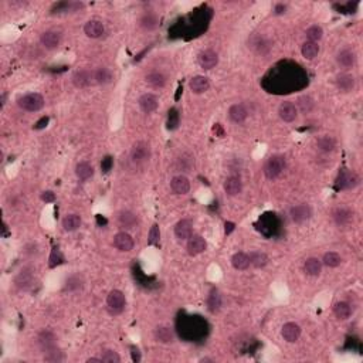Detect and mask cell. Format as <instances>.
I'll return each mask as SVG.
<instances>
[{
	"label": "cell",
	"instance_id": "f546056e",
	"mask_svg": "<svg viewBox=\"0 0 363 363\" xmlns=\"http://www.w3.org/2000/svg\"><path fill=\"white\" fill-rule=\"evenodd\" d=\"M75 175L80 180L85 182V180H88V179H91L94 176V166L91 163H88V162H80L75 166Z\"/></svg>",
	"mask_w": 363,
	"mask_h": 363
},
{
	"label": "cell",
	"instance_id": "ac0fdd59",
	"mask_svg": "<svg viewBox=\"0 0 363 363\" xmlns=\"http://www.w3.org/2000/svg\"><path fill=\"white\" fill-rule=\"evenodd\" d=\"M193 234V226L188 218H182L176 223L175 226V237L180 242L189 240Z\"/></svg>",
	"mask_w": 363,
	"mask_h": 363
},
{
	"label": "cell",
	"instance_id": "bcb514c9",
	"mask_svg": "<svg viewBox=\"0 0 363 363\" xmlns=\"http://www.w3.org/2000/svg\"><path fill=\"white\" fill-rule=\"evenodd\" d=\"M159 240H161V229H159V224L155 223L149 230L148 244L149 245H156V244H159Z\"/></svg>",
	"mask_w": 363,
	"mask_h": 363
},
{
	"label": "cell",
	"instance_id": "f907efd6",
	"mask_svg": "<svg viewBox=\"0 0 363 363\" xmlns=\"http://www.w3.org/2000/svg\"><path fill=\"white\" fill-rule=\"evenodd\" d=\"M112 166H114V159L111 156H105L101 162V169H102L104 173H108L112 169Z\"/></svg>",
	"mask_w": 363,
	"mask_h": 363
},
{
	"label": "cell",
	"instance_id": "db71d44e",
	"mask_svg": "<svg viewBox=\"0 0 363 363\" xmlns=\"http://www.w3.org/2000/svg\"><path fill=\"white\" fill-rule=\"evenodd\" d=\"M48 121H50V118H48V117H43L40 121L34 125V129H43V128H46V126H47V123H48Z\"/></svg>",
	"mask_w": 363,
	"mask_h": 363
},
{
	"label": "cell",
	"instance_id": "8d00e7d4",
	"mask_svg": "<svg viewBox=\"0 0 363 363\" xmlns=\"http://www.w3.org/2000/svg\"><path fill=\"white\" fill-rule=\"evenodd\" d=\"M220 308H221V295L216 288H213L207 296V310L212 314H216L220 311Z\"/></svg>",
	"mask_w": 363,
	"mask_h": 363
},
{
	"label": "cell",
	"instance_id": "44dd1931",
	"mask_svg": "<svg viewBox=\"0 0 363 363\" xmlns=\"http://www.w3.org/2000/svg\"><path fill=\"white\" fill-rule=\"evenodd\" d=\"M145 82L148 84L150 88H155V90H161L166 85L168 82V77L162 73V71H158V70H153L146 74L145 77Z\"/></svg>",
	"mask_w": 363,
	"mask_h": 363
},
{
	"label": "cell",
	"instance_id": "30bf717a",
	"mask_svg": "<svg viewBox=\"0 0 363 363\" xmlns=\"http://www.w3.org/2000/svg\"><path fill=\"white\" fill-rule=\"evenodd\" d=\"M207 248V242L203 239L202 236L199 234H192V237L188 240V245H186V250H188L189 256H199L206 251Z\"/></svg>",
	"mask_w": 363,
	"mask_h": 363
},
{
	"label": "cell",
	"instance_id": "11a10c76",
	"mask_svg": "<svg viewBox=\"0 0 363 363\" xmlns=\"http://www.w3.org/2000/svg\"><path fill=\"white\" fill-rule=\"evenodd\" d=\"M236 229V224L233 223V221H227L226 224H224V233H226V236H229L231 234L233 231Z\"/></svg>",
	"mask_w": 363,
	"mask_h": 363
},
{
	"label": "cell",
	"instance_id": "52a82bcc",
	"mask_svg": "<svg viewBox=\"0 0 363 363\" xmlns=\"http://www.w3.org/2000/svg\"><path fill=\"white\" fill-rule=\"evenodd\" d=\"M290 216H291V220H292L294 223H296V224H302V223H305L307 220H310L311 218V216H312V209H311L310 204H307V203L296 204L294 207H291Z\"/></svg>",
	"mask_w": 363,
	"mask_h": 363
},
{
	"label": "cell",
	"instance_id": "681fc988",
	"mask_svg": "<svg viewBox=\"0 0 363 363\" xmlns=\"http://www.w3.org/2000/svg\"><path fill=\"white\" fill-rule=\"evenodd\" d=\"M101 359H102V362L105 363H120L121 362V356L115 352V350L112 349H105L104 350V353H102V356H101Z\"/></svg>",
	"mask_w": 363,
	"mask_h": 363
},
{
	"label": "cell",
	"instance_id": "e0dca14e",
	"mask_svg": "<svg viewBox=\"0 0 363 363\" xmlns=\"http://www.w3.org/2000/svg\"><path fill=\"white\" fill-rule=\"evenodd\" d=\"M84 33L90 39H99L105 33V26L99 20H88L84 26Z\"/></svg>",
	"mask_w": 363,
	"mask_h": 363
},
{
	"label": "cell",
	"instance_id": "ee69618b",
	"mask_svg": "<svg viewBox=\"0 0 363 363\" xmlns=\"http://www.w3.org/2000/svg\"><path fill=\"white\" fill-rule=\"evenodd\" d=\"M44 361H46V362H53V363L64 362V361H66V355H64V352H63V350H60L58 348H55V349H51V350H48V352H46V355H44Z\"/></svg>",
	"mask_w": 363,
	"mask_h": 363
},
{
	"label": "cell",
	"instance_id": "b9f144b4",
	"mask_svg": "<svg viewBox=\"0 0 363 363\" xmlns=\"http://www.w3.org/2000/svg\"><path fill=\"white\" fill-rule=\"evenodd\" d=\"M63 229L66 231H75L80 229L81 217L78 215H67L63 218Z\"/></svg>",
	"mask_w": 363,
	"mask_h": 363
},
{
	"label": "cell",
	"instance_id": "cb8c5ba5",
	"mask_svg": "<svg viewBox=\"0 0 363 363\" xmlns=\"http://www.w3.org/2000/svg\"><path fill=\"white\" fill-rule=\"evenodd\" d=\"M337 87L340 93L348 94V93L355 90L356 80H355V77L352 74H339L337 77Z\"/></svg>",
	"mask_w": 363,
	"mask_h": 363
},
{
	"label": "cell",
	"instance_id": "484cf974",
	"mask_svg": "<svg viewBox=\"0 0 363 363\" xmlns=\"http://www.w3.org/2000/svg\"><path fill=\"white\" fill-rule=\"evenodd\" d=\"M242 190V182L239 176H230L224 180V192L229 196H239Z\"/></svg>",
	"mask_w": 363,
	"mask_h": 363
},
{
	"label": "cell",
	"instance_id": "6f0895ef",
	"mask_svg": "<svg viewBox=\"0 0 363 363\" xmlns=\"http://www.w3.org/2000/svg\"><path fill=\"white\" fill-rule=\"evenodd\" d=\"M102 363V359L101 358H90V359H87V363Z\"/></svg>",
	"mask_w": 363,
	"mask_h": 363
},
{
	"label": "cell",
	"instance_id": "9a60e30c",
	"mask_svg": "<svg viewBox=\"0 0 363 363\" xmlns=\"http://www.w3.org/2000/svg\"><path fill=\"white\" fill-rule=\"evenodd\" d=\"M37 343H39V348L43 352H48V350L58 348L57 346V337L54 335L51 331L40 332L39 337H37Z\"/></svg>",
	"mask_w": 363,
	"mask_h": 363
},
{
	"label": "cell",
	"instance_id": "c3c4849f",
	"mask_svg": "<svg viewBox=\"0 0 363 363\" xmlns=\"http://www.w3.org/2000/svg\"><path fill=\"white\" fill-rule=\"evenodd\" d=\"M179 121H180V117H179V111L176 108H170L169 109V115H168V128L169 129H176L179 126Z\"/></svg>",
	"mask_w": 363,
	"mask_h": 363
},
{
	"label": "cell",
	"instance_id": "4fadbf2b",
	"mask_svg": "<svg viewBox=\"0 0 363 363\" xmlns=\"http://www.w3.org/2000/svg\"><path fill=\"white\" fill-rule=\"evenodd\" d=\"M135 242L131 234H128L126 231H121L118 234H115L114 237V247L120 251L128 253L134 248Z\"/></svg>",
	"mask_w": 363,
	"mask_h": 363
},
{
	"label": "cell",
	"instance_id": "5b68a950",
	"mask_svg": "<svg viewBox=\"0 0 363 363\" xmlns=\"http://www.w3.org/2000/svg\"><path fill=\"white\" fill-rule=\"evenodd\" d=\"M358 185H359V176L352 170L343 169L338 176L337 188L340 190H350L356 188Z\"/></svg>",
	"mask_w": 363,
	"mask_h": 363
},
{
	"label": "cell",
	"instance_id": "4dcf8cb0",
	"mask_svg": "<svg viewBox=\"0 0 363 363\" xmlns=\"http://www.w3.org/2000/svg\"><path fill=\"white\" fill-rule=\"evenodd\" d=\"M139 24H141V27L144 30L152 31V30H155L156 27L159 26V17H158V14L152 13V12H146V13L141 17Z\"/></svg>",
	"mask_w": 363,
	"mask_h": 363
},
{
	"label": "cell",
	"instance_id": "e575fe53",
	"mask_svg": "<svg viewBox=\"0 0 363 363\" xmlns=\"http://www.w3.org/2000/svg\"><path fill=\"white\" fill-rule=\"evenodd\" d=\"M194 165V158L188 153V152H183L177 159H176V169L179 172H189Z\"/></svg>",
	"mask_w": 363,
	"mask_h": 363
},
{
	"label": "cell",
	"instance_id": "4316f807",
	"mask_svg": "<svg viewBox=\"0 0 363 363\" xmlns=\"http://www.w3.org/2000/svg\"><path fill=\"white\" fill-rule=\"evenodd\" d=\"M118 223L122 229L131 230L138 224V217L131 210H122L118 213Z\"/></svg>",
	"mask_w": 363,
	"mask_h": 363
},
{
	"label": "cell",
	"instance_id": "d6986e66",
	"mask_svg": "<svg viewBox=\"0 0 363 363\" xmlns=\"http://www.w3.org/2000/svg\"><path fill=\"white\" fill-rule=\"evenodd\" d=\"M356 60H358L356 53L352 48H343L337 55L338 66L342 68H352L356 64Z\"/></svg>",
	"mask_w": 363,
	"mask_h": 363
},
{
	"label": "cell",
	"instance_id": "d6a6232c",
	"mask_svg": "<svg viewBox=\"0 0 363 363\" xmlns=\"http://www.w3.org/2000/svg\"><path fill=\"white\" fill-rule=\"evenodd\" d=\"M155 338L161 343H172L175 340V334L169 326H158L155 329Z\"/></svg>",
	"mask_w": 363,
	"mask_h": 363
},
{
	"label": "cell",
	"instance_id": "6da1fadb",
	"mask_svg": "<svg viewBox=\"0 0 363 363\" xmlns=\"http://www.w3.org/2000/svg\"><path fill=\"white\" fill-rule=\"evenodd\" d=\"M285 170V158L281 155H274L267 159L264 165V175L269 180H275L283 175Z\"/></svg>",
	"mask_w": 363,
	"mask_h": 363
},
{
	"label": "cell",
	"instance_id": "7a4b0ae2",
	"mask_svg": "<svg viewBox=\"0 0 363 363\" xmlns=\"http://www.w3.org/2000/svg\"><path fill=\"white\" fill-rule=\"evenodd\" d=\"M17 105L26 112H39L44 107V98L39 93H30L17 99Z\"/></svg>",
	"mask_w": 363,
	"mask_h": 363
},
{
	"label": "cell",
	"instance_id": "8fae6325",
	"mask_svg": "<svg viewBox=\"0 0 363 363\" xmlns=\"http://www.w3.org/2000/svg\"><path fill=\"white\" fill-rule=\"evenodd\" d=\"M197 63H199V66L203 70L209 71V70L215 68L218 64V54L216 53L215 50H210V48L203 50L202 53L199 54V57H197Z\"/></svg>",
	"mask_w": 363,
	"mask_h": 363
},
{
	"label": "cell",
	"instance_id": "9f6ffc18",
	"mask_svg": "<svg viewBox=\"0 0 363 363\" xmlns=\"http://www.w3.org/2000/svg\"><path fill=\"white\" fill-rule=\"evenodd\" d=\"M285 10H287V6L285 4H277L275 6V14H283L285 13Z\"/></svg>",
	"mask_w": 363,
	"mask_h": 363
},
{
	"label": "cell",
	"instance_id": "2e32d148",
	"mask_svg": "<svg viewBox=\"0 0 363 363\" xmlns=\"http://www.w3.org/2000/svg\"><path fill=\"white\" fill-rule=\"evenodd\" d=\"M278 115L284 122H294L298 117L296 105L291 101H284L278 108Z\"/></svg>",
	"mask_w": 363,
	"mask_h": 363
},
{
	"label": "cell",
	"instance_id": "d4e9b609",
	"mask_svg": "<svg viewBox=\"0 0 363 363\" xmlns=\"http://www.w3.org/2000/svg\"><path fill=\"white\" fill-rule=\"evenodd\" d=\"M229 118L234 123H242L248 118V111L242 104H234L229 108Z\"/></svg>",
	"mask_w": 363,
	"mask_h": 363
},
{
	"label": "cell",
	"instance_id": "f35d334b",
	"mask_svg": "<svg viewBox=\"0 0 363 363\" xmlns=\"http://www.w3.org/2000/svg\"><path fill=\"white\" fill-rule=\"evenodd\" d=\"M301 54L304 58L307 60H314L318 54H319V46L318 43H312V41H305L301 46Z\"/></svg>",
	"mask_w": 363,
	"mask_h": 363
},
{
	"label": "cell",
	"instance_id": "277c9868",
	"mask_svg": "<svg viewBox=\"0 0 363 363\" xmlns=\"http://www.w3.org/2000/svg\"><path fill=\"white\" fill-rule=\"evenodd\" d=\"M126 305V299L123 292L120 290H112L109 291L107 296V308L111 315H120L125 310Z\"/></svg>",
	"mask_w": 363,
	"mask_h": 363
},
{
	"label": "cell",
	"instance_id": "7c38bea8",
	"mask_svg": "<svg viewBox=\"0 0 363 363\" xmlns=\"http://www.w3.org/2000/svg\"><path fill=\"white\" fill-rule=\"evenodd\" d=\"M14 284H16V287H17L19 290H22V291L30 290V288L33 287V284H34V271L31 268L22 269V271L17 274V277H16V280H14Z\"/></svg>",
	"mask_w": 363,
	"mask_h": 363
},
{
	"label": "cell",
	"instance_id": "3957f363",
	"mask_svg": "<svg viewBox=\"0 0 363 363\" xmlns=\"http://www.w3.org/2000/svg\"><path fill=\"white\" fill-rule=\"evenodd\" d=\"M131 162L136 166H142L150 159V146L145 141H138L135 142L134 146L131 149Z\"/></svg>",
	"mask_w": 363,
	"mask_h": 363
},
{
	"label": "cell",
	"instance_id": "d590c367",
	"mask_svg": "<svg viewBox=\"0 0 363 363\" xmlns=\"http://www.w3.org/2000/svg\"><path fill=\"white\" fill-rule=\"evenodd\" d=\"M82 287H84L82 277L78 275V274H74V275H70L67 280H66V283H64V291H67V292H77V291L82 290Z\"/></svg>",
	"mask_w": 363,
	"mask_h": 363
},
{
	"label": "cell",
	"instance_id": "ba28073f",
	"mask_svg": "<svg viewBox=\"0 0 363 363\" xmlns=\"http://www.w3.org/2000/svg\"><path fill=\"white\" fill-rule=\"evenodd\" d=\"M61 40H63V36L57 30H47V31H44L40 36L41 46L44 48H47V50H55V48H58L60 44H61Z\"/></svg>",
	"mask_w": 363,
	"mask_h": 363
},
{
	"label": "cell",
	"instance_id": "1f68e13d",
	"mask_svg": "<svg viewBox=\"0 0 363 363\" xmlns=\"http://www.w3.org/2000/svg\"><path fill=\"white\" fill-rule=\"evenodd\" d=\"M316 148L319 149L321 152L325 153H329L332 150H335L337 148V141L334 136H329V135H322L316 139Z\"/></svg>",
	"mask_w": 363,
	"mask_h": 363
},
{
	"label": "cell",
	"instance_id": "7dc6e473",
	"mask_svg": "<svg viewBox=\"0 0 363 363\" xmlns=\"http://www.w3.org/2000/svg\"><path fill=\"white\" fill-rule=\"evenodd\" d=\"M64 263V257L61 254V251L58 248H54L50 254V258H48V267L50 268H55L57 266L63 264Z\"/></svg>",
	"mask_w": 363,
	"mask_h": 363
},
{
	"label": "cell",
	"instance_id": "816d5d0a",
	"mask_svg": "<svg viewBox=\"0 0 363 363\" xmlns=\"http://www.w3.org/2000/svg\"><path fill=\"white\" fill-rule=\"evenodd\" d=\"M41 200L46 203L55 202V194H54V192H51V190L43 192V193H41Z\"/></svg>",
	"mask_w": 363,
	"mask_h": 363
},
{
	"label": "cell",
	"instance_id": "60d3db41",
	"mask_svg": "<svg viewBox=\"0 0 363 363\" xmlns=\"http://www.w3.org/2000/svg\"><path fill=\"white\" fill-rule=\"evenodd\" d=\"M231 266L239 271H244L250 267V258L245 253H236L231 257Z\"/></svg>",
	"mask_w": 363,
	"mask_h": 363
},
{
	"label": "cell",
	"instance_id": "7bdbcfd3",
	"mask_svg": "<svg viewBox=\"0 0 363 363\" xmlns=\"http://www.w3.org/2000/svg\"><path fill=\"white\" fill-rule=\"evenodd\" d=\"M340 263H342V258L335 251L325 253V256L322 258V264L326 266V267H329V268H337V267L340 266Z\"/></svg>",
	"mask_w": 363,
	"mask_h": 363
},
{
	"label": "cell",
	"instance_id": "7402d4cb",
	"mask_svg": "<svg viewBox=\"0 0 363 363\" xmlns=\"http://www.w3.org/2000/svg\"><path fill=\"white\" fill-rule=\"evenodd\" d=\"M189 88L193 94H203L210 88V81L204 75H194L189 81Z\"/></svg>",
	"mask_w": 363,
	"mask_h": 363
},
{
	"label": "cell",
	"instance_id": "f6af8a7d",
	"mask_svg": "<svg viewBox=\"0 0 363 363\" xmlns=\"http://www.w3.org/2000/svg\"><path fill=\"white\" fill-rule=\"evenodd\" d=\"M305 36H307V41H312V43H318L323 37V30L321 26H311L307 31H305Z\"/></svg>",
	"mask_w": 363,
	"mask_h": 363
},
{
	"label": "cell",
	"instance_id": "5bb4252c",
	"mask_svg": "<svg viewBox=\"0 0 363 363\" xmlns=\"http://www.w3.org/2000/svg\"><path fill=\"white\" fill-rule=\"evenodd\" d=\"M281 335H283L285 342L295 343L296 340L301 338V326L295 322L284 323L283 329H281Z\"/></svg>",
	"mask_w": 363,
	"mask_h": 363
},
{
	"label": "cell",
	"instance_id": "74e56055",
	"mask_svg": "<svg viewBox=\"0 0 363 363\" xmlns=\"http://www.w3.org/2000/svg\"><path fill=\"white\" fill-rule=\"evenodd\" d=\"M315 108V99L311 95H301L296 99V109H299L302 114H310Z\"/></svg>",
	"mask_w": 363,
	"mask_h": 363
},
{
	"label": "cell",
	"instance_id": "9c48e42d",
	"mask_svg": "<svg viewBox=\"0 0 363 363\" xmlns=\"http://www.w3.org/2000/svg\"><path fill=\"white\" fill-rule=\"evenodd\" d=\"M71 81L77 88H87L94 82V71L90 70H78L73 74Z\"/></svg>",
	"mask_w": 363,
	"mask_h": 363
},
{
	"label": "cell",
	"instance_id": "83f0119b",
	"mask_svg": "<svg viewBox=\"0 0 363 363\" xmlns=\"http://www.w3.org/2000/svg\"><path fill=\"white\" fill-rule=\"evenodd\" d=\"M304 271L310 277H318L322 272V261L316 257H310L304 263Z\"/></svg>",
	"mask_w": 363,
	"mask_h": 363
},
{
	"label": "cell",
	"instance_id": "ffe728a7",
	"mask_svg": "<svg viewBox=\"0 0 363 363\" xmlns=\"http://www.w3.org/2000/svg\"><path fill=\"white\" fill-rule=\"evenodd\" d=\"M138 104H139V108H141L145 114H152L153 111L158 109L159 99H158V97L155 94L146 93V94H144L141 98H139Z\"/></svg>",
	"mask_w": 363,
	"mask_h": 363
},
{
	"label": "cell",
	"instance_id": "f5cc1de1",
	"mask_svg": "<svg viewBox=\"0 0 363 363\" xmlns=\"http://www.w3.org/2000/svg\"><path fill=\"white\" fill-rule=\"evenodd\" d=\"M131 358H132V362L139 363L142 359V355H141V350L138 349L136 346H131Z\"/></svg>",
	"mask_w": 363,
	"mask_h": 363
},
{
	"label": "cell",
	"instance_id": "ab89813d",
	"mask_svg": "<svg viewBox=\"0 0 363 363\" xmlns=\"http://www.w3.org/2000/svg\"><path fill=\"white\" fill-rule=\"evenodd\" d=\"M248 258H250V266L256 268H263L268 264V256L263 251H251L248 254Z\"/></svg>",
	"mask_w": 363,
	"mask_h": 363
},
{
	"label": "cell",
	"instance_id": "8992f818",
	"mask_svg": "<svg viewBox=\"0 0 363 363\" xmlns=\"http://www.w3.org/2000/svg\"><path fill=\"white\" fill-rule=\"evenodd\" d=\"M332 217L339 229H348L353 224V220H355L353 212L346 207H338L337 210H334Z\"/></svg>",
	"mask_w": 363,
	"mask_h": 363
},
{
	"label": "cell",
	"instance_id": "836d02e7",
	"mask_svg": "<svg viewBox=\"0 0 363 363\" xmlns=\"http://www.w3.org/2000/svg\"><path fill=\"white\" fill-rule=\"evenodd\" d=\"M334 314H335V316L339 321H346L352 315V307H350L349 302H346V301L337 302L335 307H334Z\"/></svg>",
	"mask_w": 363,
	"mask_h": 363
},
{
	"label": "cell",
	"instance_id": "f1b7e54d",
	"mask_svg": "<svg viewBox=\"0 0 363 363\" xmlns=\"http://www.w3.org/2000/svg\"><path fill=\"white\" fill-rule=\"evenodd\" d=\"M114 80L112 71L107 67H99L94 71V82L98 85H107Z\"/></svg>",
	"mask_w": 363,
	"mask_h": 363
},
{
	"label": "cell",
	"instance_id": "603a6c76",
	"mask_svg": "<svg viewBox=\"0 0 363 363\" xmlns=\"http://www.w3.org/2000/svg\"><path fill=\"white\" fill-rule=\"evenodd\" d=\"M170 189L175 194H186L190 190V182L185 175H176L170 180Z\"/></svg>",
	"mask_w": 363,
	"mask_h": 363
}]
</instances>
